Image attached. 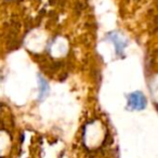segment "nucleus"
I'll list each match as a JSON object with an SVG mask.
<instances>
[{
	"label": "nucleus",
	"mask_w": 158,
	"mask_h": 158,
	"mask_svg": "<svg viewBox=\"0 0 158 158\" xmlns=\"http://www.w3.org/2000/svg\"><path fill=\"white\" fill-rule=\"evenodd\" d=\"M128 105L131 110H144L146 106V99L142 92H133L128 98Z\"/></svg>",
	"instance_id": "obj_1"
},
{
	"label": "nucleus",
	"mask_w": 158,
	"mask_h": 158,
	"mask_svg": "<svg viewBox=\"0 0 158 158\" xmlns=\"http://www.w3.org/2000/svg\"><path fill=\"white\" fill-rule=\"evenodd\" d=\"M11 149V136L6 130L0 129V158L5 157Z\"/></svg>",
	"instance_id": "obj_2"
},
{
	"label": "nucleus",
	"mask_w": 158,
	"mask_h": 158,
	"mask_svg": "<svg viewBox=\"0 0 158 158\" xmlns=\"http://www.w3.org/2000/svg\"><path fill=\"white\" fill-rule=\"evenodd\" d=\"M110 38L112 39V41L114 42L115 47H116V50H117V53L118 54H120L121 52L123 51V49H125L126 47V42H123V40L121 39L120 37H119L117 34H112V35L110 36Z\"/></svg>",
	"instance_id": "obj_3"
},
{
	"label": "nucleus",
	"mask_w": 158,
	"mask_h": 158,
	"mask_svg": "<svg viewBox=\"0 0 158 158\" xmlns=\"http://www.w3.org/2000/svg\"><path fill=\"white\" fill-rule=\"evenodd\" d=\"M39 84H40V91H39V99H44L49 93V86L46 79H44L41 76H39Z\"/></svg>",
	"instance_id": "obj_4"
}]
</instances>
